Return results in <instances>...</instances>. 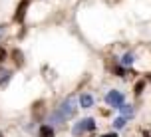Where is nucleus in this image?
<instances>
[{
    "label": "nucleus",
    "mask_w": 151,
    "mask_h": 137,
    "mask_svg": "<svg viewBox=\"0 0 151 137\" xmlns=\"http://www.w3.org/2000/svg\"><path fill=\"white\" fill-rule=\"evenodd\" d=\"M106 101L109 103V105H113V107H121L123 105V93L117 91V90H113V91H109V93L106 95Z\"/></svg>",
    "instance_id": "obj_3"
},
{
    "label": "nucleus",
    "mask_w": 151,
    "mask_h": 137,
    "mask_svg": "<svg viewBox=\"0 0 151 137\" xmlns=\"http://www.w3.org/2000/svg\"><path fill=\"white\" fill-rule=\"evenodd\" d=\"M74 113H76V101H74V98H66L60 103V107L52 113L50 119L62 123V121H66V119H70V117H74Z\"/></svg>",
    "instance_id": "obj_1"
},
{
    "label": "nucleus",
    "mask_w": 151,
    "mask_h": 137,
    "mask_svg": "<svg viewBox=\"0 0 151 137\" xmlns=\"http://www.w3.org/2000/svg\"><path fill=\"white\" fill-rule=\"evenodd\" d=\"M119 111H121L123 115H125V117H131V115H133V107L127 105V103H123V105L119 107Z\"/></svg>",
    "instance_id": "obj_8"
},
{
    "label": "nucleus",
    "mask_w": 151,
    "mask_h": 137,
    "mask_svg": "<svg viewBox=\"0 0 151 137\" xmlns=\"http://www.w3.org/2000/svg\"><path fill=\"white\" fill-rule=\"evenodd\" d=\"M4 58H6V50L0 48V62H4Z\"/></svg>",
    "instance_id": "obj_13"
},
{
    "label": "nucleus",
    "mask_w": 151,
    "mask_h": 137,
    "mask_svg": "<svg viewBox=\"0 0 151 137\" xmlns=\"http://www.w3.org/2000/svg\"><path fill=\"white\" fill-rule=\"evenodd\" d=\"M141 90H143V82H139V84L135 85V93H141Z\"/></svg>",
    "instance_id": "obj_12"
},
{
    "label": "nucleus",
    "mask_w": 151,
    "mask_h": 137,
    "mask_svg": "<svg viewBox=\"0 0 151 137\" xmlns=\"http://www.w3.org/2000/svg\"><path fill=\"white\" fill-rule=\"evenodd\" d=\"M93 129H96V121H93L91 117H83L82 121H78L74 125L72 133H74V135H83L86 131H93Z\"/></svg>",
    "instance_id": "obj_2"
},
{
    "label": "nucleus",
    "mask_w": 151,
    "mask_h": 137,
    "mask_svg": "<svg viewBox=\"0 0 151 137\" xmlns=\"http://www.w3.org/2000/svg\"><path fill=\"white\" fill-rule=\"evenodd\" d=\"M0 137H4V135H2V131H0Z\"/></svg>",
    "instance_id": "obj_16"
},
{
    "label": "nucleus",
    "mask_w": 151,
    "mask_h": 137,
    "mask_svg": "<svg viewBox=\"0 0 151 137\" xmlns=\"http://www.w3.org/2000/svg\"><path fill=\"white\" fill-rule=\"evenodd\" d=\"M80 105H82L83 109H90V107L93 105V98H91L90 93H82V98H80Z\"/></svg>",
    "instance_id": "obj_5"
},
{
    "label": "nucleus",
    "mask_w": 151,
    "mask_h": 137,
    "mask_svg": "<svg viewBox=\"0 0 151 137\" xmlns=\"http://www.w3.org/2000/svg\"><path fill=\"white\" fill-rule=\"evenodd\" d=\"M131 62H133V54H125V56L121 58V64H123V66H129Z\"/></svg>",
    "instance_id": "obj_10"
},
{
    "label": "nucleus",
    "mask_w": 151,
    "mask_h": 137,
    "mask_svg": "<svg viewBox=\"0 0 151 137\" xmlns=\"http://www.w3.org/2000/svg\"><path fill=\"white\" fill-rule=\"evenodd\" d=\"M113 125H115V129H123V127H125V117H117V119L113 121Z\"/></svg>",
    "instance_id": "obj_9"
},
{
    "label": "nucleus",
    "mask_w": 151,
    "mask_h": 137,
    "mask_svg": "<svg viewBox=\"0 0 151 137\" xmlns=\"http://www.w3.org/2000/svg\"><path fill=\"white\" fill-rule=\"evenodd\" d=\"M10 77H12V74H10L8 70L0 68V85H4L6 82H10Z\"/></svg>",
    "instance_id": "obj_6"
},
{
    "label": "nucleus",
    "mask_w": 151,
    "mask_h": 137,
    "mask_svg": "<svg viewBox=\"0 0 151 137\" xmlns=\"http://www.w3.org/2000/svg\"><path fill=\"white\" fill-rule=\"evenodd\" d=\"M14 56H16V64L20 66V64H22V54H20V52H14Z\"/></svg>",
    "instance_id": "obj_11"
},
{
    "label": "nucleus",
    "mask_w": 151,
    "mask_h": 137,
    "mask_svg": "<svg viewBox=\"0 0 151 137\" xmlns=\"http://www.w3.org/2000/svg\"><path fill=\"white\" fill-rule=\"evenodd\" d=\"M104 137H115V133H107V135H104Z\"/></svg>",
    "instance_id": "obj_15"
},
{
    "label": "nucleus",
    "mask_w": 151,
    "mask_h": 137,
    "mask_svg": "<svg viewBox=\"0 0 151 137\" xmlns=\"http://www.w3.org/2000/svg\"><path fill=\"white\" fill-rule=\"evenodd\" d=\"M40 137H54L52 125H42V127H40Z\"/></svg>",
    "instance_id": "obj_7"
},
{
    "label": "nucleus",
    "mask_w": 151,
    "mask_h": 137,
    "mask_svg": "<svg viewBox=\"0 0 151 137\" xmlns=\"http://www.w3.org/2000/svg\"><path fill=\"white\" fill-rule=\"evenodd\" d=\"M4 30H6V26H4V24H0V36L4 34Z\"/></svg>",
    "instance_id": "obj_14"
},
{
    "label": "nucleus",
    "mask_w": 151,
    "mask_h": 137,
    "mask_svg": "<svg viewBox=\"0 0 151 137\" xmlns=\"http://www.w3.org/2000/svg\"><path fill=\"white\" fill-rule=\"evenodd\" d=\"M26 10H28V0H22V2L18 4V10H16V16H14L16 22H22V20H24V14H26Z\"/></svg>",
    "instance_id": "obj_4"
}]
</instances>
